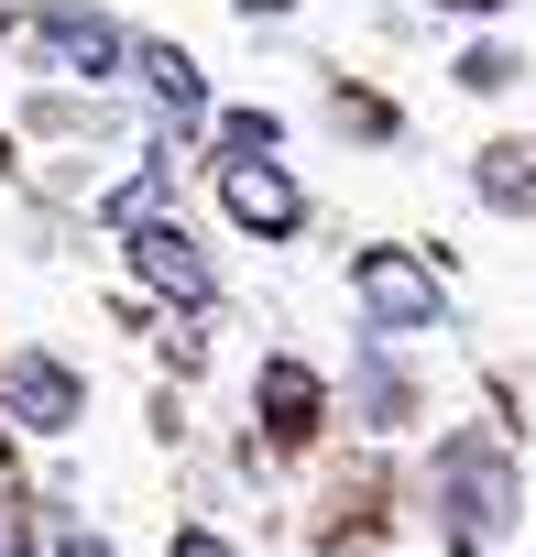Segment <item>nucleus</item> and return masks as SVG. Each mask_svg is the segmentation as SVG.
Listing matches in <instances>:
<instances>
[{"label":"nucleus","instance_id":"f257e3e1","mask_svg":"<svg viewBox=\"0 0 536 557\" xmlns=\"http://www.w3.org/2000/svg\"><path fill=\"white\" fill-rule=\"evenodd\" d=\"M438 503H449V546H492L503 513H514V470H503V448L449 437V448H438Z\"/></svg>","mask_w":536,"mask_h":557},{"label":"nucleus","instance_id":"f03ea898","mask_svg":"<svg viewBox=\"0 0 536 557\" xmlns=\"http://www.w3.org/2000/svg\"><path fill=\"white\" fill-rule=\"evenodd\" d=\"M351 296H362V318L383 329V339H416V329H438V273L416 262V251H362L351 262Z\"/></svg>","mask_w":536,"mask_h":557},{"label":"nucleus","instance_id":"7ed1b4c3","mask_svg":"<svg viewBox=\"0 0 536 557\" xmlns=\"http://www.w3.org/2000/svg\"><path fill=\"white\" fill-rule=\"evenodd\" d=\"M45 55L66 66V77H121V23L110 12H88V0H45Z\"/></svg>","mask_w":536,"mask_h":557},{"label":"nucleus","instance_id":"20e7f679","mask_svg":"<svg viewBox=\"0 0 536 557\" xmlns=\"http://www.w3.org/2000/svg\"><path fill=\"white\" fill-rule=\"evenodd\" d=\"M0 405H12L23 426H77V372L66 361H45V350H12V361H0Z\"/></svg>","mask_w":536,"mask_h":557},{"label":"nucleus","instance_id":"39448f33","mask_svg":"<svg viewBox=\"0 0 536 557\" xmlns=\"http://www.w3.org/2000/svg\"><path fill=\"white\" fill-rule=\"evenodd\" d=\"M132 262L154 273L165 296H186V307H208V262H197V240H186L175 219H132Z\"/></svg>","mask_w":536,"mask_h":557},{"label":"nucleus","instance_id":"423d86ee","mask_svg":"<svg viewBox=\"0 0 536 557\" xmlns=\"http://www.w3.org/2000/svg\"><path fill=\"white\" fill-rule=\"evenodd\" d=\"M219 186H230V219H241V230H296V219H307V197H296L285 164H230Z\"/></svg>","mask_w":536,"mask_h":557},{"label":"nucleus","instance_id":"0eeeda50","mask_svg":"<svg viewBox=\"0 0 536 557\" xmlns=\"http://www.w3.org/2000/svg\"><path fill=\"white\" fill-rule=\"evenodd\" d=\"M143 77H154V99H165L175 121H197V110H208V77H197L175 45H154V55H143Z\"/></svg>","mask_w":536,"mask_h":557},{"label":"nucleus","instance_id":"6e6552de","mask_svg":"<svg viewBox=\"0 0 536 557\" xmlns=\"http://www.w3.org/2000/svg\"><path fill=\"white\" fill-rule=\"evenodd\" d=\"M263 394L285 405V426H307V416H318V372H307V361H263Z\"/></svg>","mask_w":536,"mask_h":557},{"label":"nucleus","instance_id":"1a4fd4ad","mask_svg":"<svg viewBox=\"0 0 536 557\" xmlns=\"http://www.w3.org/2000/svg\"><path fill=\"white\" fill-rule=\"evenodd\" d=\"M219 143H230V164H275V121H263V110H230Z\"/></svg>","mask_w":536,"mask_h":557},{"label":"nucleus","instance_id":"9d476101","mask_svg":"<svg viewBox=\"0 0 536 557\" xmlns=\"http://www.w3.org/2000/svg\"><path fill=\"white\" fill-rule=\"evenodd\" d=\"M165 557H230V546H219V535H208V524H186V535H175V546H165Z\"/></svg>","mask_w":536,"mask_h":557},{"label":"nucleus","instance_id":"9b49d317","mask_svg":"<svg viewBox=\"0 0 536 557\" xmlns=\"http://www.w3.org/2000/svg\"><path fill=\"white\" fill-rule=\"evenodd\" d=\"M0 557H23V513L12 503H0Z\"/></svg>","mask_w":536,"mask_h":557},{"label":"nucleus","instance_id":"f8f14e48","mask_svg":"<svg viewBox=\"0 0 536 557\" xmlns=\"http://www.w3.org/2000/svg\"><path fill=\"white\" fill-rule=\"evenodd\" d=\"M56 557H110V546H99V535H66V546H56Z\"/></svg>","mask_w":536,"mask_h":557},{"label":"nucleus","instance_id":"ddd939ff","mask_svg":"<svg viewBox=\"0 0 536 557\" xmlns=\"http://www.w3.org/2000/svg\"><path fill=\"white\" fill-rule=\"evenodd\" d=\"M449 12H492V0H449Z\"/></svg>","mask_w":536,"mask_h":557}]
</instances>
